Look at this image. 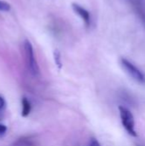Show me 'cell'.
Returning <instances> with one entry per match:
<instances>
[{"mask_svg":"<svg viewBox=\"0 0 145 146\" xmlns=\"http://www.w3.org/2000/svg\"><path fill=\"white\" fill-rule=\"evenodd\" d=\"M121 64L124 68V70L134 80H136L140 84H145V74H144V73L139 68H138L132 62H131L126 58H121Z\"/></svg>","mask_w":145,"mask_h":146,"instance_id":"6da1fadb","label":"cell"},{"mask_svg":"<svg viewBox=\"0 0 145 146\" xmlns=\"http://www.w3.org/2000/svg\"><path fill=\"white\" fill-rule=\"evenodd\" d=\"M119 110H120V115H121V119L123 127H125V129L127 131L129 134L136 137L137 133L135 130V121L132 114L125 107H120Z\"/></svg>","mask_w":145,"mask_h":146,"instance_id":"7a4b0ae2","label":"cell"},{"mask_svg":"<svg viewBox=\"0 0 145 146\" xmlns=\"http://www.w3.org/2000/svg\"><path fill=\"white\" fill-rule=\"evenodd\" d=\"M24 50H25V55H26L27 67H28L31 74H32L33 75H37L38 74V66L36 59H35L32 45L27 39L25 40V42H24Z\"/></svg>","mask_w":145,"mask_h":146,"instance_id":"3957f363","label":"cell"},{"mask_svg":"<svg viewBox=\"0 0 145 146\" xmlns=\"http://www.w3.org/2000/svg\"><path fill=\"white\" fill-rule=\"evenodd\" d=\"M72 8L73 9V11L82 19L86 27H90L91 23V17L90 12L88 10H86L85 8H83L82 6H80L79 4L75 3H72Z\"/></svg>","mask_w":145,"mask_h":146,"instance_id":"277c9868","label":"cell"},{"mask_svg":"<svg viewBox=\"0 0 145 146\" xmlns=\"http://www.w3.org/2000/svg\"><path fill=\"white\" fill-rule=\"evenodd\" d=\"M145 28V0H133L130 3Z\"/></svg>","mask_w":145,"mask_h":146,"instance_id":"5b68a950","label":"cell"},{"mask_svg":"<svg viewBox=\"0 0 145 146\" xmlns=\"http://www.w3.org/2000/svg\"><path fill=\"white\" fill-rule=\"evenodd\" d=\"M30 111H31V104H30L29 101L26 98H24L22 99V113H21V115L23 117H26L29 115Z\"/></svg>","mask_w":145,"mask_h":146,"instance_id":"8992f818","label":"cell"},{"mask_svg":"<svg viewBox=\"0 0 145 146\" xmlns=\"http://www.w3.org/2000/svg\"><path fill=\"white\" fill-rule=\"evenodd\" d=\"M10 4L7 2L0 0V10L1 11H9L10 10Z\"/></svg>","mask_w":145,"mask_h":146,"instance_id":"52a82bcc","label":"cell"},{"mask_svg":"<svg viewBox=\"0 0 145 146\" xmlns=\"http://www.w3.org/2000/svg\"><path fill=\"white\" fill-rule=\"evenodd\" d=\"M14 145L15 146H32V144L30 141L26 140V139H20L19 141L15 142Z\"/></svg>","mask_w":145,"mask_h":146,"instance_id":"ba28073f","label":"cell"},{"mask_svg":"<svg viewBox=\"0 0 145 146\" xmlns=\"http://www.w3.org/2000/svg\"><path fill=\"white\" fill-rule=\"evenodd\" d=\"M54 56H55V60H56V63L57 64V66L59 67V68H61V57H60V53L57 51V50H56L55 51V53H54Z\"/></svg>","mask_w":145,"mask_h":146,"instance_id":"9c48e42d","label":"cell"},{"mask_svg":"<svg viewBox=\"0 0 145 146\" xmlns=\"http://www.w3.org/2000/svg\"><path fill=\"white\" fill-rule=\"evenodd\" d=\"M88 146H101V145L96 139H91L88 144Z\"/></svg>","mask_w":145,"mask_h":146,"instance_id":"30bf717a","label":"cell"},{"mask_svg":"<svg viewBox=\"0 0 145 146\" xmlns=\"http://www.w3.org/2000/svg\"><path fill=\"white\" fill-rule=\"evenodd\" d=\"M6 130H7L6 126L0 124V133H4L6 132Z\"/></svg>","mask_w":145,"mask_h":146,"instance_id":"8fae6325","label":"cell"},{"mask_svg":"<svg viewBox=\"0 0 145 146\" xmlns=\"http://www.w3.org/2000/svg\"><path fill=\"white\" fill-rule=\"evenodd\" d=\"M4 107V100L2 97H0V110Z\"/></svg>","mask_w":145,"mask_h":146,"instance_id":"7c38bea8","label":"cell"}]
</instances>
